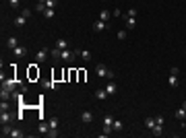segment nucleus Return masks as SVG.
Wrapping results in <instances>:
<instances>
[{
	"label": "nucleus",
	"mask_w": 186,
	"mask_h": 138,
	"mask_svg": "<svg viewBox=\"0 0 186 138\" xmlns=\"http://www.w3.org/2000/svg\"><path fill=\"white\" fill-rule=\"evenodd\" d=\"M79 56V52H75V49H62V54H60V60H64V62H75V58Z\"/></svg>",
	"instance_id": "obj_1"
},
{
	"label": "nucleus",
	"mask_w": 186,
	"mask_h": 138,
	"mask_svg": "<svg viewBox=\"0 0 186 138\" xmlns=\"http://www.w3.org/2000/svg\"><path fill=\"white\" fill-rule=\"evenodd\" d=\"M95 74H97L99 78H103V76H108V78H114V72H112V70H108L103 64H97V66H95Z\"/></svg>",
	"instance_id": "obj_2"
},
{
	"label": "nucleus",
	"mask_w": 186,
	"mask_h": 138,
	"mask_svg": "<svg viewBox=\"0 0 186 138\" xmlns=\"http://www.w3.org/2000/svg\"><path fill=\"white\" fill-rule=\"evenodd\" d=\"M48 58H50V49H48V47L37 49V54H35V62H46Z\"/></svg>",
	"instance_id": "obj_3"
},
{
	"label": "nucleus",
	"mask_w": 186,
	"mask_h": 138,
	"mask_svg": "<svg viewBox=\"0 0 186 138\" xmlns=\"http://www.w3.org/2000/svg\"><path fill=\"white\" fill-rule=\"evenodd\" d=\"M15 87H17V81H15V78H4V81H2V89L15 91Z\"/></svg>",
	"instance_id": "obj_4"
},
{
	"label": "nucleus",
	"mask_w": 186,
	"mask_h": 138,
	"mask_svg": "<svg viewBox=\"0 0 186 138\" xmlns=\"http://www.w3.org/2000/svg\"><path fill=\"white\" fill-rule=\"evenodd\" d=\"M12 54H15L17 58H23V56H27V47L25 46H17L15 49H12Z\"/></svg>",
	"instance_id": "obj_5"
},
{
	"label": "nucleus",
	"mask_w": 186,
	"mask_h": 138,
	"mask_svg": "<svg viewBox=\"0 0 186 138\" xmlns=\"http://www.w3.org/2000/svg\"><path fill=\"white\" fill-rule=\"evenodd\" d=\"M93 29H95V31H105V29H108V23L99 19V21H95V25H93Z\"/></svg>",
	"instance_id": "obj_6"
},
{
	"label": "nucleus",
	"mask_w": 186,
	"mask_h": 138,
	"mask_svg": "<svg viewBox=\"0 0 186 138\" xmlns=\"http://www.w3.org/2000/svg\"><path fill=\"white\" fill-rule=\"evenodd\" d=\"M54 47H58V49H68V39L60 37V39L56 41V46H54Z\"/></svg>",
	"instance_id": "obj_7"
},
{
	"label": "nucleus",
	"mask_w": 186,
	"mask_h": 138,
	"mask_svg": "<svg viewBox=\"0 0 186 138\" xmlns=\"http://www.w3.org/2000/svg\"><path fill=\"white\" fill-rule=\"evenodd\" d=\"M91 120H93V113H91V111H83V113H81V122H83V124H89Z\"/></svg>",
	"instance_id": "obj_8"
},
{
	"label": "nucleus",
	"mask_w": 186,
	"mask_h": 138,
	"mask_svg": "<svg viewBox=\"0 0 186 138\" xmlns=\"http://www.w3.org/2000/svg\"><path fill=\"white\" fill-rule=\"evenodd\" d=\"M105 91H108V95H116L118 85H116V83H108V85H105Z\"/></svg>",
	"instance_id": "obj_9"
},
{
	"label": "nucleus",
	"mask_w": 186,
	"mask_h": 138,
	"mask_svg": "<svg viewBox=\"0 0 186 138\" xmlns=\"http://www.w3.org/2000/svg\"><path fill=\"white\" fill-rule=\"evenodd\" d=\"M17 46H19L17 37H8V39H6V49H15Z\"/></svg>",
	"instance_id": "obj_10"
},
{
	"label": "nucleus",
	"mask_w": 186,
	"mask_h": 138,
	"mask_svg": "<svg viewBox=\"0 0 186 138\" xmlns=\"http://www.w3.org/2000/svg\"><path fill=\"white\" fill-rule=\"evenodd\" d=\"M108 97H110V95H108L105 89H97V91H95V99H108Z\"/></svg>",
	"instance_id": "obj_11"
},
{
	"label": "nucleus",
	"mask_w": 186,
	"mask_h": 138,
	"mask_svg": "<svg viewBox=\"0 0 186 138\" xmlns=\"http://www.w3.org/2000/svg\"><path fill=\"white\" fill-rule=\"evenodd\" d=\"M79 56H81L85 62H89V60H91V52H89V49H79Z\"/></svg>",
	"instance_id": "obj_12"
},
{
	"label": "nucleus",
	"mask_w": 186,
	"mask_h": 138,
	"mask_svg": "<svg viewBox=\"0 0 186 138\" xmlns=\"http://www.w3.org/2000/svg\"><path fill=\"white\" fill-rule=\"evenodd\" d=\"M151 130H153V134H155V136H161V134H163V124H155Z\"/></svg>",
	"instance_id": "obj_13"
},
{
	"label": "nucleus",
	"mask_w": 186,
	"mask_h": 138,
	"mask_svg": "<svg viewBox=\"0 0 186 138\" xmlns=\"http://www.w3.org/2000/svg\"><path fill=\"white\" fill-rule=\"evenodd\" d=\"M112 124H114V118H112V115H103V126H105V128H112ZM112 130H114V128H112Z\"/></svg>",
	"instance_id": "obj_14"
},
{
	"label": "nucleus",
	"mask_w": 186,
	"mask_h": 138,
	"mask_svg": "<svg viewBox=\"0 0 186 138\" xmlns=\"http://www.w3.org/2000/svg\"><path fill=\"white\" fill-rule=\"evenodd\" d=\"M122 19H137V8H128V12Z\"/></svg>",
	"instance_id": "obj_15"
},
{
	"label": "nucleus",
	"mask_w": 186,
	"mask_h": 138,
	"mask_svg": "<svg viewBox=\"0 0 186 138\" xmlns=\"http://www.w3.org/2000/svg\"><path fill=\"white\" fill-rule=\"evenodd\" d=\"M110 17H112V15H110V10H105V8L99 12V19H101V21H105V23L110 21Z\"/></svg>",
	"instance_id": "obj_16"
},
{
	"label": "nucleus",
	"mask_w": 186,
	"mask_h": 138,
	"mask_svg": "<svg viewBox=\"0 0 186 138\" xmlns=\"http://www.w3.org/2000/svg\"><path fill=\"white\" fill-rule=\"evenodd\" d=\"M25 23H27V17H23V15H21V17H17V19H15V25H17V27H23V25H25Z\"/></svg>",
	"instance_id": "obj_17"
},
{
	"label": "nucleus",
	"mask_w": 186,
	"mask_h": 138,
	"mask_svg": "<svg viewBox=\"0 0 186 138\" xmlns=\"http://www.w3.org/2000/svg\"><path fill=\"white\" fill-rule=\"evenodd\" d=\"M10 122V113L8 111H2V115H0V124H8Z\"/></svg>",
	"instance_id": "obj_18"
},
{
	"label": "nucleus",
	"mask_w": 186,
	"mask_h": 138,
	"mask_svg": "<svg viewBox=\"0 0 186 138\" xmlns=\"http://www.w3.org/2000/svg\"><path fill=\"white\" fill-rule=\"evenodd\" d=\"M8 136H12V138H23V136H25V134H23V132H21V130H17V128H12V130H10V134H8Z\"/></svg>",
	"instance_id": "obj_19"
},
{
	"label": "nucleus",
	"mask_w": 186,
	"mask_h": 138,
	"mask_svg": "<svg viewBox=\"0 0 186 138\" xmlns=\"http://www.w3.org/2000/svg\"><path fill=\"white\" fill-rule=\"evenodd\" d=\"M176 118H178V120H180V122H184V120H186V109H184V107H182V109H178V111H176Z\"/></svg>",
	"instance_id": "obj_20"
},
{
	"label": "nucleus",
	"mask_w": 186,
	"mask_h": 138,
	"mask_svg": "<svg viewBox=\"0 0 186 138\" xmlns=\"http://www.w3.org/2000/svg\"><path fill=\"white\" fill-rule=\"evenodd\" d=\"M137 27V19H126V29L130 31V29H135Z\"/></svg>",
	"instance_id": "obj_21"
},
{
	"label": "nucleus",
	"mask_w": 186,
	"mask_h": 138,
	"mask_svg": "<svg viewBox=\"0 0 186 138\" xmlns=\"http://www.w3.org/2000/svg\"><path fill=\"white\" fill-rule=\"evenodd\" d=\"M48 124H50V130H58V118H56V115H54Z\"/></svg>",
	"instance_id": "obj_22"
},
{
	"label": "nucleus",
	"mask_w": 186,
	"mask_h": 138,
	"mask_svg": "<svg viewBox=\"0 0 186 138\" xmlns=\"http://www.w3.org/2000/svg\"><path fill=\"white\" fill-rule=\"evenodd\" d=\"M46 87H48V89H52V91H58V89H60V85H58L56 81H50V83H46Z\"/></svg>",
	"instance_id": "obj_23"
},
{
	"label": "nucleus",
	"mask_w": 186,
	"mask_h": 138,
	"mask_svg": "<svg viewBox=\"0 0 186 138\" xmlns=\"http://www.w3.org/2000/svg\"><path fill=\"white\" fill-rule=\"evenodd\" d=\"M37 130H40V134H48V132H50V124H40Z\"/></svg>",
	"instance_id": "obj_24"
},
{
	"label": "nucleus",
	"mask_w": 186,
	"mask_h": 138,
	"mask_svg": "<svg viewBox=\"0 0 186 138\" xmlns=\"http://www.w3.org/2000/svg\"><path fill=\"white\" fill-rule=\"evenodd\" d=\"M170 87H178V74H170Z\"/></svg>",
	"instance_id": "obj_25"
},
{
	"label": "nucleus",
	"mask_w": 186,
	"mask_h": 138,
	"mask_svg": "<svg viewBox=\"0 0 186 138\" xmlns=\"http://www.w3.org/2000/svg\"><path fill=\"white\" fill-rule=\"evenodd\" d=\"M145 126H147V128L151 130V128L155 126V118H147V120H145Z\"/></svg>",
	"instance_id": "obj_26"
},
{
	"label": "nucleus",
	"mask_w": 186,
	"mask_h": 138,
	"mask_svg": "<svg viewBox=\"0 0 186 138\" xmlns=\"http://www.w3.org/2000/svg\"><path fill=\"white\" fill-rule=\"evenodd\" d=\"M44 4H46L48 8H56V4H58V0H44Z\"/></svg>",
	"instance_id": "obj_27"
},
{
	"label": "nucleus",
	"mask_w": 186,
	"mask_h": 138,
	"mask_svg": "<svg viewBox=\"0 0 186 138\" xmlns=\"http://www.w3.org/2000/svg\"><path fill=\"white\" fill-rule=\"evenodd\" d=\"M122 126H124V124H122L120 120H114V124H112V128H114V130H122Z\"/></svg>",
	"instance_id": "obj_28"
},
{
	"label": "nucleus",
	"mask_w": 186,
	"mask_h": 138,
	"mask_svg": "<svg viewBox=\"0 0 186 138\" xmlns=\"http://www.w3.org/2000/svg\"><path fill=\"white\" fill-rule=\"evenodd\" d=\"M12 128H8V124H2V136H8Z\"/></svg>",
	"instance_id": "obj_29"
},
{
	"label": "nucleus",
	"mask_w": 186,
	"mask_h": 138,
	"mask_svg": "<svg viewBox=\"0 0 186 138\" xmlns=\"http://www.w3.org/2000/svg\"><path fill=\"white\" fill-rule=\"evenodd\" d=\"M126 33H128V29H122V31H118V39L122 41V39H126Z\"/></svg>",
	"instance_id": "obj_30"
},
{
	"label": "nucleus",
	"mask_w": 186,
	"mask_h": 138,
	"mask_svg": "<svg viewBox=\"0 0 186 138\" xmlns=\"http://www.w3.org/2000/svg\"><path fill=\"white\" fill-rule=\"evenodd\" d=\"M44 17H46V19H52V17H54V8H46Z\"/></svg>",
	"instance_id": "obj_31"
},
{
	"label": "nucleus",
	"mask_w": 186,
	"mask_h": 138,
	"mask_svg": "<svg viewBox=\"0 0 186 138\" xmlns=\"http://www.w3.org/2000/svg\"><path fill=\"white\" fill-rule=\"evenodd\" d=\"M29 76H31V78H35V76H40V72H35V66H31V70H29Z\"/></svg>",
	"instance_id": "obj_32"
},
{
	"label": "nucleus",
	"mask_w": 186,
	"mask_h": 138,
	"mask_svg": "<svg viewBox=\"0 0 186 138\" xmlns=\"http://www.w3.org/2000/svg\"><path fill=\"white\" fill-rule=\"evenodd\" d=\"M46 136H50V138H56V136H58V130H50V132H48Z\"/></svg>",
	"instance_id": "obj_33"
},
{
	"label": "nucleus",
	"mask_w": 186,
	"mask_h": 138,
	"mask_svg": "<svg viewBox=\"0 0 186 138\" xmlns=\"http://www.w3.org/2000/svg\"><path fill=\"white\" fill-rule=\"evenodd\" d=\"M170 74H180V70H178V66H172V68H170Z\"/></svg>",
	"instance_id": "obj_34"
},
{
	"label": "nucleus",
	"mask_w": 186,
	"mask_h": 138,
	"mask_svg": "<svg viewBox=\"0 0 186 138\" xmlns=\"http://www.w3.org/2000/svg\"><path fill=\"white\" fill-rule=\"evenodd\" d=\"M0 109H2V111H8V103L2 101V103H0Z\"/></svg>",
	"instance_id": "obj_35"
},
{
	"label": "nucleus",
	"mask_w": 186,
	"mask_h": 138,
	"mask_svg": "<svg viewBox=\"0 0 186 138\" xmlns=\"http://www.w3.org/2000/svg\"><path fill=\"white\" fill-rule=\"evenodd\" d=\"M155 124H163V115H155Z\"/></svg>",
	"instance_id": "obj_36"
},
{
	"label": "nucleus",
	"mask_w": 186,
	"mask_h": 138,
	"mask_svg": "<svg viewBox=\"0 0 186 138\" xmlns=\"http://www.w3.org/2000/svg\"><path fill=\"white\" fill-rule=\"evenodd\" d=\"M8 4H10L12 8H17V6H19V0H8Z\"/></svg>",
	"instance_id": "obj_37"
},
{
	"label": "nucleus",
	"mask_w": 186,
	"mask_h": 138,
	"mask_svg": "<svg viewBox=\"0 0 186 138\" xmlns=\"http://www.w3.org/2000/svg\"><path fill=\"white\" fill-rule=\"evenodd\" d=\"M182 107H184V109H186V99H184V103H182Z\"/></svg>",
	"instance_id": "obj_38"
}]
</instances>
